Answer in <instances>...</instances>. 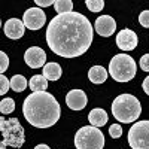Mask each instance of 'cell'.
I'll return each instance as SVG.
<instances>
[{
	"label": "cell",
	"mask_w": 149,
	"mask_h": 149,
	"mask_svg": "<svg viewBox=\"0 0 149 149\" xmlns=\"http://www.w3.org/2000/svg\"><path fill=\"white\" fill-rule=\"evenodd\" d=\"M3 31L5 34L12 40H18L24 36V31H26V26L24 22L18 18H9L5 26H3Z\"/></svg>",
	"instance_id": "7c38bea8"
},
{
	"label": "cell",
	"mask_w": 149,
	"mask_h": 149,
	"mask_svg": "<svg viewBox=\"0 0 149 149\" xmlns=\"http://www.w3.org/2000/svg\"><path fill=\"white\" fill-rule=\"evenodd\" d=\"M88 121L91 122L93 127H103L107 124V113L104 109H93L90 113H88Z\"/></svg>",
	"instance_id": "5bb4252c"
},
{
	"label": "cell",
	"mask_w": 149,
	"mask_h": 149,
	"mask_svg": "<svg viewBox=\"0 0 149 149\" xmlns=\"http://www.w3.org/2000/svg\"><path fill=\"white\" fill-rule=\"evenodd\" d=\"M142 113V104L137 100V97H134L128 93L118 95L113 103H112V115L115 116L119 122L128 124L137 121Z\"/></svg>",
	"instance_id": "3957f363"
},
{
	"label": "cell",
	"mask_w": 149,
	"mask_h": 149,
	"mask_svg": "<svg viewBox=\"0 0 149 149\" xmlns=\"http://www.w3.org/2000/svg\"><path fill=\"white\" fill-rule=\"evenodd\" d=\"M22 115L36 128H49L57 124L61 107L57 98L46 91L31 93L22 103Z\"/></svg>",
	"instance_id": "7a4b0ae2"
},
{
	"label": "cell",
	"mask_w": 149,
	"mask_h": 149,
	"mask_svg": "<svg viewBox=\"0 0 149 149\" xmlns=\"http://www.w3.org/2000/svg\"><path fill=\"white\" fill-rule=\"evenodd\" d=\"M142 86H143V91H145V93L149 95V76L143 79V84H142Z\"/></svg>",
	"instance_id": "83f0119b"
},
{
	"label": "cell",
	"mask_w": 149,
	"mask_h": 149,
	"mask_svg": "<svg viewBox=\"0 0 149 149\" xmlns=\"http://www.w3.org/2000/svg\"><path fill=\"white\" fill-rule=\"evenodd\" d=\"M29 86V84H27V79L22 76V74H15V76H12V79H10V88L14 90V91H17V93H21V91H24Z\"/></svg>",
	"instance_id": "ac0fdd59"
},
{
	"label": "cell",
	"mask_w": 149,
	"mask_h": 149,
	"mask_svg": "<svg viewBox=\"0 0 149 149\" xmlns=\"http://www.w3.org/2000/svg\"><path fill=\"white\" fill-rule=\"evenodd\" d=\"M86 103H88V97L82 90H72L66 95V104L72 110H82Z\"/></svg>",
	"instance_id": "4fadbf2b"
},
{
	"label": "cell",
	"mask_w": 149,
	"mask_h": 149,
	"mask_svg": "<svg viewBox=\"0 0 149 149\" xmlns=\"http://www.w3.org/2000/svg\"><path fill=\"white\" fill-rule=\"evenodd\" d=\"M9 88H10V81L6 78V76H0V94H6L8 91H9Z\"/></svg>",
	"instance_id": "603a6c76"
},
{
	"label": "cell",
	"mask_w": 149,
	"mask_h": 149,
	"mask_svg": "<svg viewBox=\"0 0 149 149\" xmlns=\"http://www.w3.org/2000/svg\"><path fill=\"white\" fill-rule=\"evenodd\" d=\"M116 45L121 51H133L137 46V34L133 30L124 29L116 34Z\"/></svg>",
	"instance_id": "30bf717a"
},
{
	"label": "cell",
	"mask_w": 149,
	"mask_h": 149,
	"mask_svg": "<svg viewBox=\"0 0 149 149\" xmlns=\"http://www.w3.org/2000/svg\"><path fill=\"white\" fill-rule=\"evenodd\" d=\"M24 61H26V64L31 69L45 67L46 52L39 46H31L26 51V54H24Z\"/></svg>",
	"instance_id": "9c48e42d"
},
{
	"label": "cell",
	"mask_w": 149,
	"mask_h": 149,
	"mask_svg": "<svg viewBox=\"0 0 149 149\" xmlns=\"http://www.w3.org/2000/svg\"><path fill=\"white\" fill-rule=\"evenodd\" d=\"M29 86H30L31 93L46 91V88H48V79L43 76V74H34V76L30 79V82H29Z\"/></svg>",
	"instance_id": "2e32d148"
},
{
	"label": "cell",
	"mask_w": 149,
	"mask_h": 149,
	"mask_svg": "<svg viewBox=\"0 0 149 149\" xmlns=\"http://www.w3.org/2000/svg\"><path fill=\"white\" fill-rule=\"evenodd\" d=\"M127 140L131 149H149V121H139L128 130Z\"/></svg>",
	"instance_id": "52a82bcc"
},
{
	"label": "cell",
	"mask_w": 149,
	"mask_h": 149,
	"mask_svg": "<svg viewBox=\"0 0 149 149\" xmlns=\"http://www.w3.org/2000/svg\"><path fill=\"white\" fill-rule=\"evenodd\" d=\"M140 69L145 72H149V54H145L140 58Z\"/></svg>",
	"instance_id": "484cf974"
},
{
	"label": "cell",
	"mask_w": 149,
	"mask_h": 149,
	"mask_svg": "<svg viewBox=\"0 0 149 149\" xmlns=\"http://www.w3.org/2000/svg\"><path fill=\"white\" fill-rule=\"evenodd\" d=\"M93 24L79 12L57 15L46 29V43L51 51L63 58L81 57L93 45Z\"/></svg>",
	"instance_id": "6da1fadb"
},
{
	"label": "cell",
	"mask_w": 149,
	"mask_h": 149,
	"mask_svg": "<svg viewBox=\"0 0 149 149\" xmlns=\"http://www.w3.org/2000/svg\"><path fill=\"white\" fill-rule=\"evenodd\" d=\"M94 29L95 31L103 36V37H109L115 33L116 30V21L112 18L110 15H102V17H98L94 22Z\"/></svg>",
	"instance_id": "8fae6325"
},
{
	"label": "cell",
	"mask_w": 149,
	"mask_h": 149,
	"mask_svg": "<svg viewBox=\"0 0 149 149\" xmlns=\"http://www.w3.org/2000/svg\"><path fill=\"white\" fill-rule=\"evenodd\" d=\"M46 21V14L40 8H30L24 12L22 22L29 30H39L45 26Z\"/></svg>",
	"instance_id": "ba28073f"
},
{
	"label": "cell",
	"mask_w": 149,
	"mask_h": 149,
	"mask_svg": "<svg viewBox=\"0 0 149 149\" xmlns=\"http://www.w3.org/2000/svg\"><path fill=\"white\" fill-rule=\"evenodd\" d=\"M88 79L93 84H103L107 79V72L102 66H93L88 70Z\"/></svg>",
	"instance_id": "9a60e30c"
},
{
	"label": "cell",
	"mask_w": 149,
	"mask_h": 149,
	"mask_svg": "<svg viewBox=\"0 0 149 149\" xmlns=\"http://www.w3.org/2000/svg\"><path fill=\"white\" fill-rule=\"evenodd\" d=\"M61 67L57 63H46L43 67V76L48 81H58L61 78Z\"/></svg>",
	"instance_id": "e0dca14e"
},
{
	"label": "cell",
	"mask_w": 149,
	"mask_h": 149,
	"mask_svg": "<svg viewBox=\"0 0 149 149\" xmlns=\"http://www.w3.org/2000/svg\"><path fill=\"white\" fill-rule=\"evenodd\" d=\"M9 67V57L5 52H0V72L5 73Z\"/></svg>",
	"instance_id": "cb8c5ba5"
},
{
	"label": "cell",
	"mask_w": 149,
	"mask_h": 149,
	"mask_svg": "<svg viewBox=\"0 0 149 149\" xmlns=\"http://www.w3.org/2000/svg\"><path fill=\"white\" fill-rule=\"evenodd\" d=\"M54 9L58 15L63 14H69V12H73V2L72 0H57L54 3Z\"/></svg>",
	"instance_id": "d6986e66"
},
{
	"label": "cell",
	"mask_w": 149,
	"mask_h": 149,
	"mask_svg": "<svg viewBox=\"0 0 149 149\" xmlns=\"http://www.w3.org/2000/svg\"><path fill=\"white\" fill-rule=\"evenodd\" d=\"M74 146L76 149H103L104 136L97 127L85 125L74 134Z\"/></svg>",
	"instance_id": "8992f818"
},
{
	"label": "cell",
	"mask_w": 149,
	"mask_h": 149,
	"mask_svg": "<svg viewBox=\"0 0 149 149\" xmlns=\"http://www.w3.org/2000/svg\"><path fill=\"white\" fill-rule=\"evenodd\" d=\"M14 110H15V102L12 100V98H3V100L0 102V112H2L3 115H9Z\"/></svg>",
	"instance_id": "ffe728a7"
},
{
	"label": "cell",
	"mask_w": 149,
	"mask_h": 149,
	"mask_svg": "<svg viewBox=\"0 0 149 149\" xmlns=\"http://www.w3.org/2000/svg\"><path fill=\"white\" fill-rule=\"evenodd\" d=\"M136 61L128 54H116L109 63V73L116 82H128L136 76Z\"/></svg>",
	"instance_id": "277c9868"
},
{
	"label": "cell",
	"mask_w": 149,
	"mask_h": 149,
	"mask_svg": "<svg viewBox=\"0 0 149 149\" xmlns=\"http://www.w3.org/2000/svg\"><path fill=\"white\" fill-rule=\"evenodd\" d=\"M85 5H86V8H88L91 12H100L104 8V2H103V0H86Z\"/></svg>",
	"instance_id": "44dd1931"
},
{
	"label": "cell",
	"mask_w": 149,
	"mask_h": 149,
	"mask_svg": "<svg viewBox=\"0 0 149 149\" xmlns=\"http://www.w3.org/2000/svg\"><path fill=\"white\" fill-rule=\"evenodd\" d=\"M34 149H51V148H49L48 145H45V143H40V145H37Z\"/></svg>",
	"instance_id": "f1b7e54d"
},
{
	"label": "cell",
	"mask_w": 149,
	"mask_h": 149,
	"mask_svg": "<svg viewBox=\"0 0 149 149\" xmlns=\"http://www.w3.org/2000/svg\"><path fill=\"white\" fill-rule=\"evenodd\" d=\"M55 2H52V0H36V5H37V8H48V6H51V5H54Z\"/></svg>",
	"instance_id": "4316f807"
},
{
	"label": "cell",
	"mask_w": 149,
	"mask_h": 149,
	"mask_svg": "<svg viewBox=\"0 0 149 149\" xmlns=\"http://www.w3.org/2000/svg\"><path fill=\"white\" fill-rule=\"evenodd\" d=\"M139 22H140L142 27L149 29V10H143L142 14L139 15Z\"/></svg>",
	"instance_id": "d4e9b609"
},
{
	"label": "cell",
	"mask_w": 149,
	"mask_h": 149,
	"mask_svg": "<svg viewBox=\"0 0 149 149\" xmlns=\"http://www.w3.org/2000/svg\"><path fill=\"white\" fill-rule=\"evenodd\" d=\"M109 134L112 139H118L122 136V127L119 125V124H113V125H110L109 128Z\"/></svg>",
	"instance_id": "7402d4cb"
},
{
	"label": "cell",
	"mask_w": 149,
	"mask_h": 149,
	"mask_svg": "<svg viewBox=\"0 0 149 149\" xmlns=\"http://www.w3.org/2000/svg\"><path fill=\"white\" fill-rule=\"evenodd\" d=\"M2 149H6V145H5L3 142H2Z\"/></svg>",
	"instance_id": "f546056e"
},
{
	"label": "cell",
	"mask_w": 149,
	"mask_h": 149,
	"mask_svg": "<svg viewBox=\"0 0 149 149\" xmlns=\"http://www.w3.org/2000/svg\"><path fill=\"white\" fill-rule=\"evenodd\" d=\"M0 130L3 134V143L10 148H21L26 142V136H24V127L19 124L17 118H9L5 116L0 118Z\"/></svg>",
	"instance_id": "5b68a950"
}]
</instances>
